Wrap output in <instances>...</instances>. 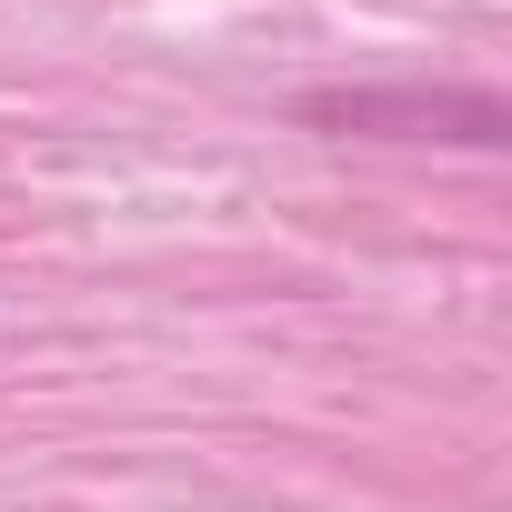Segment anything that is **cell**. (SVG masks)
Wrapping results in <instances>:
<instances>
[{"instance_id":"6da1fadb","label":"cell","mask_w":512,"mask_h":512,"mask_svg":"<svg viewBox=\"0 0 512 512\" xmlns=\"http://www.w3.org/2000/svg\"><path fill=\"white\" fill-rule=\"evenodd\" d=\"M302 111L342 121V131H392V141H502L492 91H342V101H302Z\"/></svg>"}]
</instances>
